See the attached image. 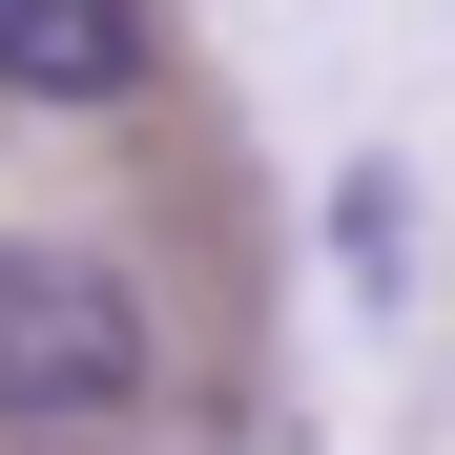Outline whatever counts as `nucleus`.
Masks as SVG:
<instances>
[{"label":"nucleus","mask_w":455,"mask_h":455,"mask_svg":"<svg viewBox=\"0 0 455 455\" xmlns=\"http://www.w3.org/2000/svg\"><path fill=\"white\" fill-rule=\"evenodd\" d=\"M145 290L104 249H62V228H0V435H124L145 394Z\"/></svg>","instance_id":"obj_1"},{"label":"nucleus","mask_w":455,"mask_h":455,"mask_svg":"<svg viewBox=\"0 0 455 455\" xmlns=\"http://www.w3.org/2000/svg\"><path fill=\"white\" fill-rule=\"evenodd\" d=\"M0 455H124V435H0Z\"/></svg>","instance_id":"obj_3"},{"label":"nucleus","mask_w":455,"mask_h":455,"mask_svg":"<svg viewBox=\"0 0 455 455\" xmlns=\"http://www.w3.org/2000/svg\"><path fill=\"white\" fill-rule=\"evenodd\" d=\"M166 84V0H0V104L42 124H104Z\"/></svg>","instance_id":"obj_2"}]
</instances>
